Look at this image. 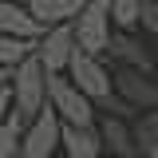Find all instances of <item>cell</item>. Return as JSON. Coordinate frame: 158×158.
Returning <instances> with one entry per match:
<instances>
[{
    "label": "cell",
    "instance_id": "obj_1",
    "mask_svg": "<svg viewBox=\"0 0 158 158\" xmlns=\"http://www.w3.org/2000/svg\"><path fill=\"white\" fill-rule=\"evenodd\" d=\"M48 103L59 111L63 123H79V127H91L99 123V107L95 99L79 87L67 71H48Z\"/></svg>",
    "mask_w": 158,
    "mask_h": 158
},
{
    "label": "cell",
    "instance_id": "obj_2",
    "mask_svg": "<svg viewBox=\"0 0 158 158\" xmlns=\"http://www.w3.org/2000/svg\"><path fill=\"white\" fill-rule=\"evenodd\" d=\"M12 107L28 123L48 107V67L40 63V56H28L12 71Z\"/></svg>",
    "mask_w": 158,
    "mask_h": 158
},
{
    "label": "cell",
    "instance_id": "obj_3",
    "mask_svg": "<svg viewBox=\"0 0 158 158\" xmlns=\"http://www.w3.org/2000/svg\"><path fill=\"white\" fill-rule=\"evenodd\" d=\"M75 28V40L83 52L91 56H107L111 48V36H115V16H111V0H83L79 16L71 20Z\"/></svg>",
    "mask_w": 158,
    "mask_h": 158
},
{
    "label": "cell",
    "instance_id": "obj_4",
    "mask_svg": "<svg viewBox=\"0 0 158 158\" xmlns=\"http://www.w3.org/2000/svg\"><path fill=\"white\" fill-rule=\"evenodd\" d=\"M59 146H63V118H59V111L48 103V107L24 127V135H20V150L32 154V158H52Z\"/></svg>",
    "mask_w": 158,
    "mask_h": 158
},
{
    "label": "cell",
    "instance_id": "obj_5",
    "mask_svg": "<svg viewBox=\"0 0 158 158\" xmlns=\"http://www.w3.org/2000/svg\"><path fill=\"white\" fill-rule=\"evenodd\" d=\"M103 59H107V56H91V52L75 48L71 67H67V75L75 79V83L95 99V103H99V99H107L111 91H115V71H107V63H103Z\"/></svg>",
    "mask_w": 158,
    "mask_h": 158
},
{
    "label": "cell",
    "instance_id": "obj_6",
    "mask_svg": "<svg viewBox=\"0 0 158 158\" xmlns=\"http://www.w3.org/2000/svg\"><path fill=\"white\" fill-rule=\"evenodd\" d=\"M75 48H79V40H75L71 20H67V24H52V28H44V36H40V44H36V56H40V63H44L48 71H67Z\"/></svg>",
    "mask_w": 158,
    "mask_h": 158
},
{
    "label": "cell",
    "instance_id": "obj_7",
    "mask_svg": "<svg viewBox=\"0 0 158 158\" xmlns=\"http://www.w3.org/2000/svg\"><path fill=\"white\" fill-rule=\"evenodd\" d=\"M115 91L135 111H150L158 107V79H146V71H138V67H118L115 71Z\"/></svg>",
    "mask_w": 158,
    "mask_h": 158
},
{
    "label": "cell",
    "instance_id": "obj_8",
    "mask_svg": "<svg viewBox=\"0 0 158 158\" xmlns=\"http://www.w3.org/2000/svg\"><path fill=\"white\" fill-rule=\"evenodd\" d=\"M99 135H103V146H107L115 158L142 154V150H138V138H135V127H131L123 115H99Z\"/></svg>",
    "mask_w": 158,
    "mask_h": 158
},
{
    "label": "cell",
    "instance_id": "obj_9",
    "mask_svg": "<svg viewBox=\"0 0 158 158\" xmlns=\"http://www.w3.org/2000/svg\"><path fill=\"white\" fill-rule=\"evenodd\" d=\"M63 154L67 158H103V135H99V123L91 127H79V123H63Z\"/></svg>",
    "mask_w": 158,
    "mask_h": 158
},
{
    "label": "cell",
    "instance_id": "obj_10",
    "mask_svg": "<svg viewBox=\"0 0 158 158\" xmlns=\"http://www.w3.org/2000/svg\"><path fill=\"white\" fill-rule=\"evenodd\" d=\"M0 32L24 36V40H40L44 36V24L32 16L28 4H20V0H0Z\"/></svg>",
    "mask_w": 158,
    "mask_h": 158
},
{
    "label": "cell",
    "instance_id": "obj_11",
    "mask_svg": "<svg viewBox=\"0 0 158 158\" xmlns=\"http://www.w3.org/2000/svg\"><path fill=\"white\" fill-rule=\"evenodd\" d=\"M107 56L115 59L118 67H138V71H150V67H154V56H150V52H146V48H142L131 32H123V28H115Z\"/></svg>",
    "mask_w": 158,
    "mask_h": 158
},
{
    "label": "cell",
    "instance_id": "obj_12",
    "mask_svg": "<svg viewBox=\"0 0 158 158\" xmlns=\"http://www.w3.org/2000/svg\"><path fill=\"white\" fill-rule=\"evenodd\" d=\"M28 8H32V16H36L44 28H52V24L75 20L79 8H83V0H28Z\"/></svg>",
    "mask_w": 158,
    "mask_h": 158
},
{
    "label": "cell",
    "instance_id": "obj_13",
    "mask_svg": "<svg viewBox=\"0 0 158 158\" xmlns=\"http://www.w3.org/2000/svg\"><path fill=\"white\" fill-rule=\"evenodd\" d=\"M36 44L40 40H24V36L0 32V67H12V71H16L28 56H36Z\"/></svg>",
    "mask_w": 158,
    "mask_h": 158
},
{
    "label": "cell",
    "instance_id": "obj_14",
    "mask_svg": "<svg viewBox=\"0 0 158 158\" xmlns=\"http://www.w3.org/2000/svg\"><path fill=\"white\" fill-rule=\"evenodd\" d=\"M142 4H146V0H111L115 28H123V32H135L138 20H142Z\"/></svg>",
    "mask_w": 158,
    "mask_h": 158
},
{
    "label": "cell",
    "instance_id": "obj_15",
    "mask_svg": "<svg viewBox=\"0 0 158 158\" xmlns=\"http://www.w3.org/2000/svg\"><path fill=\"white\" fill-rule=\"evenodd\" d=\"M135 138H138V150H142V154H146L150 146H158V107H150V111H138Z\"/></svg>",
    "mask_w": 158,
    "mask_h": 158
},
{
    "label": "cell",
    "instance_id": "obj_16",
    "mask_svg": "<svg viewBox=\"0 0 158 158\" xmlns=\"http://www.w3.org/2000/svg\"><path fill=\"white\" fill-rule=\"evenodd\" d=\"M95 107H99V115H123V118H131V115H138V111H135V107H131V103H127V99H123V95H118V91H111V95H107V99H99Z\"/></svg>",
    "mask_w": 158,
    "mask_h": 158
},
{
    "label": "cell",
    "instance_id": "obj_17",
    "mask_svg": "<svg viewBox=\"0 0 158 158\" xmlns=\"http://www.w3.org/2000/svg\"><path fill=\"white\" fill-rule=\"evenodd\" d=\"M20 154V131L0 123V158H16Z\"/></svg>",
    "mask_w": 158,
    "mask_h": 158
},
{
    "label": "cell",
    "instance_id": "obj_18",
    "mask_svg": "<svg viewBox=\"0 0 158 158\" xmlns=\"http://www.w3.org/2000/svg\"><path fill=\"white\" fill-rule=\"evenodd\" d=\"M138 28H142L146 36L158 40V0H146V4H142V20H138Z\"/></svg>",
    "mask_w": 158,
    "mask_h": 158
},
{
    "label": "cell",
    "instance_id": "obj_19",
    "mask_svg": "<svg viewBox=\"0 0 158 158\" xmlns=\"http://www.w3.org/2000/svg\"><path fill=\"white\" fill-rule=\"evenodd\" d=\"M8 111H12V87H0V123L8 118Z\"/></svg>",
    "mask_w": 158,
    "mask_h": 158
},
{
    "label": "cell",
    "instance_id": "obj_20",
    "mask_svg": "<svg viewBox=\"0 0 158 158\" xmlns=\"http://www.w3.org/2000/svg\"><path fill=\"white\" fill-rule=\"evenodd\" d=\"M0 87H12V67H0Z\"/></svg>",
    "mask_w": 158,
    "mask_h": 158
},
{
    "label": "cell",
    "instance_id": "obj_21",
    "mask_svg": "<svg viewBox=\"0 0 158 158\" xmlns=\"http://www.w3.org/2000/svg\"><path fill=\"white\" fill-rule=\"evenodd\" d=\"M146 158H158V146H150V150H146Z\"/></svg>",
    "mask_w": 158,
    "mask_h": 158
},
{
    "label": "cell",
    "instance_id": "obj_22",
    "mask_svg": "<svg viewBox=\"0 0 158 158\" xmlns=\"http://www.w3.org/2000/svg\"><path fill=\"white\" fill-rule=\"evenodd\" d=\"M16 158H32V154H24V150H20V154H16Z\"/></svg>",
    "mask_w": 158,
    "mask_h": 158
},
{
    "label": "cell",
    "instance_id": "obj_23",
    "mask_svg": "<svg viewBox=\"0 0 158 158\" xmlns=\"http://www.w3.org/2000/svg\"><path fill=\"white\" fill-rule=\"evenodd\" d=\"M103 158H115V154H103Z\"/></svg>",
    "mask_w": 158,
    "mask_h": 158
},
{
    "label": "cell",
    "instance_id": "obj_24",
    "mask_svg": "<svg viewBox=\"0 0 158 158\" xmlns=\"http://www.w3.org/2000/svg\"><path fill=\"white\" fill-rule=\"evenodd\" d=\"M135 158H146V154H135Z\"/></svg>",
    "mask_w": 158,
    "mask_h": 158
},
{
    "label": "cell",
    "instance_id": "obj_25",
    "mask_svg": "<svg viewBox=\"0 0 158 158\" xmlns=\"http://www.w3.org/2000/svg\"><path fill=\"white\" fill-rule=\"evenodd\" d=\"M20 4H28V0H20Z\"/></svg>",
    "mask_w": 158,
    "mask_h": 158
}]
</instances>
